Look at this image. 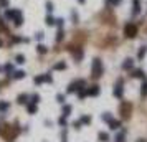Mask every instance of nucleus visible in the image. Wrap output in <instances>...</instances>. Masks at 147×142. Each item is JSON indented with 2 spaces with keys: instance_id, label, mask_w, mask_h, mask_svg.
Segmentation results:
<instances>
[{
  "instance_id": "f257e3e1",
  "label": "nucleus",
  "mask_w": 147,
  "mask_h": 142,
  "mask_svg": "<svg viewBox=\"0 0 147 142\" xmlns=\"http://www.w3.org/2000/svg\"><path fill=\"white\" fill-rule=\"evenodd\" d=\"M5 18H7V20H12L15 26H20L22 23H23V15H22V12L18 10V8L7 10V12H5Z\"/></svg>"
},
{
  "instance_id": "f03ea898",
  "label": "nucleus",
  "mask_w": 147,
  "mask_h": 142,
  "mask_svg": "<svg viewBox=\"0 0 147 142\" xmlns=\"http://www.w3.org/2000/svg\"><path fill=\"white\" fill-rule=\"evenodd\" d=\"M91 74H93V78H101V74H102V63H101V60L99 58H96L94 61H93V65H91Z\"/></svg>"
},
{
  "instance_id": "7ed1b4c3",
  "label": "nucleus",
  "mask_w": 147,
  "mask_h": 142,
  "mask_svg": "<svg viewBox=\"0 0 147 142\" xmlns=\"http://www.w3.org/2000/svg\"><path fill=\"white\" fill-rule=\"evenodd\" d=\"M124 35H126L127 38H134L137 35V25L136 23H127L124 26Z\"/></svg>"
},
{
  "instance_id": "20e7f679",
  "label": "nucleus",
  "mask_w": 147,
  "mask_h": 142,
  "mask_svg": "<svg viewBox=\"0 0 147 142\" xmlns=\"http://www.w3.org/2000/svg\"><path fill=\"white\" fill-rule=\"evenodd\" d=\"M33 81L37 83V84H41V83H53V78H51L50 73H46V74H41V76H35Z\"/></svg>"
},
{
  "instance_id": "39448f33",
  "label": "nucleus",
  "mask_w": 147,
  "mask_h": 142,
  "mask_svg": "<svg viewBox=\"0 0 147 142\" xmlns=\"http://www.w3.org/2000/svg\"><path fill=\"white\" fill-rule=\"evenodd\" d=\"M131 109H132L131 103H122V104H121V114H122V117H129Z\"/></svg>"
},
{
  "instance_id": "423d86ee",
  "label": "nucleus",
  "mask_w": 147,
  "mask_h": 142,
  "mask_svg": "<svg viewBox=\"0 0 147 142\" xmlns=\"http://www.w3.org/2000/svg\"><path fill=\"white\" fill-rule=\"evenodd\" d=\"M122 94H124V91H122V79H119V81H117V84L114 86V96L121 99V97H122Z\"/></svg>"
},
{
  "instance_id": "0eeeda50",
  "label": "nucleus",
  "mask_w": 147,
  "mask_h": 142,
  "mask_svg": "<svg viewBox=\"0 0 147 142\" xmlns=\"http://www.w3.org/2000/svg\"><path fill=\"white\" fill-rule=\"evenodd\" d=\"M99 94V86H91V88H88V96H97Z\"/></svg>"
},
{
  "instance_id": "6e6552de",
  "label": "nucleus",
  "mask_w": 147,
  "mask_h": 142,
  "mask_svg": "<svg viewBox=\"0 0 147 142\" xmlns=\"http://www.w3.org/2000/svg\"><path fill=\"white\" fill-rule=\"evenodd\" d=\"M141 12V0H134V5H132V15H137Z\"/></svg>"
},
{
  "instance_id": "1a4fd4ad",
  "label": "nucleus",
  "mask_w": 147,
  "mask_h": 142,
  "mask_svg": "<svg viewBox=\"0 0 147 142\" xmlns=\"http://www.w3.org/2000/svg\"><path fill=\"white\" fill-rule=\"evenodd\" d=\"M132 66H134V61H132L131 58L124 60V63H122V69H132Z\"/></svg>"
},
{
  "instance_id": "9d476101",
  "label": "nucleus",
  "mask_w": 147,
  "mask_h": 142,
  "mask_svg": "<svg viewBox=\"0 0 147 142\" xmlns=\"http://www.w3.org/2000/svg\"><path fill=\"white\" fill-rule=\"evenodd\" d=\"M124 139H126V132H124V131H119L117 134H116V139H114V142H126Z\"/></svg>"
},
{
  "instance_id": "9b49d317",
  "label": "nucleus",
  "mask_w": 147,
  "mask_h": 142,
  "mask_svg": "<svg viewBox=\"0 0 147 142\" xmlns=\"http://www.w3.org/2000/svg\"><path fill=\"white\" fill-rule=\"evenodd\" d=\"M53 69L55 71H63V69H66V63L65 61H58V63L53 66Z\"/></svg>"
},
{
  "instance_id": "f8f14e48",
  "label": "nucleus",
  "mask_w": 147,
  "mask_h": 142,
  "mask_svg": "<svg viewBox=\"0 0 147 142\" xmlns=\"http://www.w3.org/2000/svg\"><path fill=\"white\" fill-rule=\"evenodd\" d=\"M28 99H30L28 94H20L17 101H18V104H28Z\"/></svg>"
},
{
  "instance_id": "ddd939ff",
  "label": "nucleus",
  "mask_w": 147,
  "mask_h": 142,
  "mask_svg": "<svg viewBox=\"0 0 147 142\" xmlns=\"http://www.w3.org/2000/svg\"><path fill=\"white\" fill-rule=\"evenodd\" d=\"M10 76L13 78V79H23L26 74H25V71H15L13 74H10Z\"/></svg>"
},
{
  "instance_id": "4468645a",
  "label": "nucleus",
  "mask_w": 147,
  "mask_h": 142,
  "mask_svg": "<svg viewBox=\"0 0 147 142\" xmlns=\"http://www.w3.org/2000/svg\"><path fill=\"white\" fill-rule=\"evenodd\" d=\"M109 127L113 131H119V127H121V121H114V119H113V121L109 122Z\"/></svg>"
},
{
  "instance_id": "2eb2a0df",
  "label": "nucleus",
  "mask_w": 147,
  "mask_h": 142,
  "mask_svg": "<svg viewBox=\"0 0 147 142\" xmlns=\"http://www.w3.org/2000/svg\"><path fill=\"white\" fill-rule=\"evenodd\" d=\"M145 55H147V46H141L139 53H137V60H144Z\"/></svg>"
},
{
  "instance_id": "dca6fc26",
  "label": "nucleus",
  "mask_w": 147,
  "mask_h": 142,
  "mask_svg": "<svg viewBox=\"0 0 147 142\" xmlns=\"http://www.w3.org/2000/svg\"><path fill=\"white\" fill-rule=\"evenodd\" d=\"M121 3H122V0H106V5L108 7H117Z\"/></svg>"
},
{
  "instance_id": "f3484780",
  "label": "nucleus",
  "mask_w": 147,
  "mask_h": 142,
  "mask_svg": "<svg viewBox=\"0 0 147 142\" xmlns=\"http://www.w3.org/2000/svg\"><path fill=\"white\" fill-rule=\"evenodd\" d=\"M97 139H99L101 142H108L109 140V134L108 132H99V134H97Z\"/></svg>"
},
{
  "instance_id": "a211bd4d",
  "label": "nucleus",
  "mask_w": 147,
  "mask_h": 142,
  "mask_svg": "<svg viewBox=\"0 0 147 142\" xmlns=\"http://www.w3.org/2000/svg\"><path fill=\"white\" fill-rule=\"evenodd\" d=\"M71 111H73V108H71L69 104H65V106H63V116L68 117L69 114H71Z\"/></svg>"
},
{
  "instance_id": "6ab92c4d",
  "label": "nucleus",
  "mask_w": 147,
  "mask_h": 142,
  "mask_svg": "<svg viewBox=\"0 0 147 142\" xmlns=\"http://www.w3.org/2000/svg\"><path fill=\"white\" fill-rule=\"evenodd\" d=\"M63 38H65V28H58V33H56V41L60 43Z\"/></svg>"
},
{
  "instance_id": "aec40b11",
  "label": "nucleus",
  "mask_w": 147,
  "mask_h": 142,
  "mask_svg": "<svg viewBox=\"0 0 147 142\" xmlns=\"http://www.w3.org/2000/svg\"><path fill=\"white\" fill-rule=\"evenodd\" d=\"M132 76L134 78H142V79H145V73L142 69H136L134 73H132Z\"/></svg>"
},
{
  "instance_id": "412c9836",
  "label": "nucleus",
  "mask_w": 147,
  "mask_h": 142,
  "mask_svg": "<svg viewBox=\"0 0 147 142\" xmlns=\"http://www.w3.org/2000/svg\"><path fill=\"white\" fill-rule=\"evenodd\" d=\"M26 109H28V112H30V114H35V112H37V104L28 103V104H26Z\"/></svg>"
},
{
  "instance_id": "4be33fe9",
  "label": "nucleus",
  "mask_w": 147,
  "mask_h": 142,
  "mask_svg": "<svg viewBox=\"0 0 147 142\" xmlns=\"http://www.w3.org/2000/svg\"><path fill=\"white\" fill-rule=\"evenodd\" d=\"M45 22H46V25H48V26H53V25H56V18H53L51 15H48Z\"/></svg>"
},
{
  "instance_id": "5701e85b",
  "label": "nucleus",
  "mask_w": 147,
  "mask_h": 142,
  "mask_svg": "<svg viewBox=\"0 0 147 142\" xmlns=\"http://www.w3.org/2000/svg\"><path fill=\"white\" fill-rule=\"evenodd\" d=\"M3 69H5V73L8 74V76H10V74L13 73V65H12V63H7V65H5V68H3Z\"/></svg>"
},
{
  "instance_id": "b1692460",
  "label": "nucleus",
  "mask_w": 147,
  "mask_h": 142,
  "mask_svg": "<svg viewBox=\"0 0 147 142\" xmlns=\"http://www.w3.org/2000/svg\"><path fill=\"white\" fill-rule=\"evenodd\" d=\"M101 119H102L104 122H111V121H113V116H111L109 112H104V114L101 116Z\"/></svg>"
},
{
  "instance_id": "393cba45",
  "label": "nucleus",
  "mask_w": 147,
  "mask_h": 142,
  "mask_svg": "<svg viewBox=\"0 0 147 142\" xmlns=\"http://www.w3.org/2000/svg\"><path fill=\"white\" fill-rule=\"evenodd\" d=\"M141 93L144 96H147V79H144V83H142V86H141Z\"/></svg>"
},
{
  "instance_id": "a878e982",
  "label": "nucleus",
  "mask_w": 147,
  "mask_h": 142,
  "mask_svg": "<svg viewBox=\"0 0 147 142\" xmlns=\"http://www.w3.org/2000/svg\"><path fill=\"white\" fill-rule=\"evenodd\" d=\"M15 61H17L18 65H23V63H25V56H23V55H17V56H15Z\"/></svg>"
},
{
  "instance_id": "bb28decb",
  "label": "nucleus",
  "mask_w": 147,
  "mask_h": 142,
  "mask_svg": "<svg viewBox=\"0 0 147 142\" xmlns=\"http://www.w3.org/2000/svg\"><path fill=\"white\" fill-rule=\"evenodd\" d=\"M53 8H55L53 2H51V0H48V2H46V12H48V13H51V12H53Z\"/></svg>"
},
{
  "instance_id": "cd10ccee",
  "label": "nucleus",
  "mask_w": 147,
  "mask_h": 142,
  "mask_svg": "<svg viewBox=\"0 0 147 142\" xmlns=\"http://www.w3.org/2000/svg\"><path fill=\"white\" fill-rule=\"evenodd\" d=\"M30 103H33V104H38V103H40V96H38V94H33L32 97H30Z\"/></svg>"
},
{
  "instance_id": "c85d7f7f",
  "label": "nucleus",
  "mask_w": 147,
  "mask_h": 142,
  "mask_svg": "<svg viewBox=\"0 0 147 142\" xmlns=\"http://www.w3.org/2000/svg\"><path fill=\"white\" fill-rule=\"evenodd\" d=\"M37 51L41 53V55H45V53H46V46H45V45H38V46H37Z\"/></svg>"
},
{
  "instance_id": "c756f323",
  "label": "nucleus",
  "mask_w": 147,
  "mask_h": 142,
  "mask_svg": "<svg viewBox=\"0 0 147 142\" xmlns=\"http://www.w3.org/2000/svg\"><path fill=\"white\" fill-rule=\"evenodd\" d=\"M56 101L60 104H65V94H56Z\"/></svg>"
},
{
  "instance_id": "7c9ffc66",
  "label": "nucleus",
  "mask_w": 147,
  "mask_h": 142,
  "mask_svg": "<svg viewBox=\"0 0 147 142\" xmlns=\"http://www.w3.org/2000/svg\"><path fill=\"white\" fill-rule=\"evenodd\" d=\"M79 121H81L83 124H89V122H91V117H89V116H83Z\"/></svg>"
},
{
  "instance_id": "2f4dec72",
  "label": "nucleus",
  "mask_w": 147,
  "mask_h": 142,
  "mask_svg": "<svg viewBox=\"0 0 147 142\" xmlns=\"http://www.w3.org/2000/svg\"><path fill=\"white\" fill-rule=\"evenodd\" d=\"M81 126H83L81 121H74V122H73V127H74V129H81Z\"/></svg>"
},
{
  "instance_id": "473e14b6",
  "label": "nucleus",
  "mask_w": 147,
  "mask_h": 142,
  "mask_svg": "<svg viewBox=\"0 0 147 142\" xmlns=\"http://www.w3.org/2000/svg\"><path fill=\"white\" fill-rule=\"evenodd\" d=\"M58 124H60V126H66V117L61 116L60 119H58Z\"/></svg>"
},
{
  "instance_id": "72a5a7b5",
  "label": "nucleus",
  "mask_w": 147,
  "mask_h": 142,
  "mask_svg": "<svg viewBox=\"0 0 147 142\" xmlns=\"http://www.w3.org/2000/svg\"><path fill=\"white\" fill-rule=\"evenodd\" d=\"M8 106H10L8 103H0V111H7V109H8Z\"/></svg>"
},
{
  "instance_id": "f704fd0d",
  "label": "nucleus",
  "mask_w": 147,
  "mask_h": 142,
  "mask_svg": "<svg viewBox=\"0 0 147 142\" xmlns=\"http://www.w3.org/2000/svg\"><path fill=\"white\" fill-rule=\"evenodd\" d=\"M8 7V0H0V8H7Z\"/></svg>"
},
{
  "instance_id": "c9c22d12",
  "label": "nucleus",
  "mask_w": 147,
  "mask_h": 142,
  "mask_svg": "<svg viewBox=\"0 0 147 142\" xmlns=\"http://www.w3.org/2000/svg\"><path fill=\"white\" fill-rule=\"evenodd\" d=\"M43 37H45V35H43V32L35 33V40H43Z\"/></svg>"
},
{
  "instance_id": "e433bc0d",
  "label": "nucleus",
  "mask_w": 147,
  "mask_h": 142,
  "mask_svg": "<svg viewBox=\"0 0 147 142\" xmlns=\"http://www.w3.org/2000/svg\"><path fill=\"white\" fill-rule=\"evenodd\" d=\"M63 18H56V25H58V28H63Z\"/></svg>"
},
{
  "instance_id": "4c0bfd02",
  "label": "nucleus",
  "mask_w": 147,
  "mask_h": 142,
  "mask_svg": "<svg viewBox=\"0 0 147 142\" xmlns=\"http://www.w3.org/2000/svg\"><path fill=\"white\" fill-rule=\"evenodd\" d=\"M0 32H5V23H3L2 17H0Z\"/></svg>"
},
{
  "instance_id": "58836bf2",
  "label": "nucleus",
  "mask_w": 147,
  "mask_h": 142,
  "mask_svg": "<svg viewBox=\"0 0 147 142\" xmlns=\"http://www.w3.org/2000/svg\"><path fill=\"white\" fill-rule=\"evenodd\" d=\"M71 18H73V23H78V15H76V12L71 13Z\"/></svg>"
},
{
  "instance_id": "ea45409f",
  "label": "nucleus",
  "mask_w": 147,
  "mask_h": 142,
  "mask_svg": "<svg viewBox=\"0 0 147 142\" xmlns=\"http://www.w3.org/2000/svg\"><path fill=\"white\" fill-rule=\"evenodd\" d=\"M78 2H79V3H84V2H86V0H78Z\"/></svg>"
},
{
  "instance_id": "a19ab883",
  "label": "nucleus",
  "mask_w": 147,
  "mask_h": 142,
  "mask_svg": "<svg viewBox=\"0 0 147 142\" xmlns=\"http://www.w3.org/2000/svg\"><path fill=\"white\" fill-rule=\"evenodd\" d=\"M3 46V41H2V40H0V48H2Z\"/></svg>"
},
{
  "instance_id": "79ce46f5",
  "label": "nucleus",
  "mask_w": 147,
  "mask_h": 142,
  "mask_svg": "<svg viewBox=\"0 0 147 142\" xmlns=\"http://www.w3.org/2000/svg\"><path fill=\"white\" fill-rule=\"evenodd\" d=\"M139 142H142V140H139ZM144 142H145V140H144Z\"/></svg>"
},
{
  "instance_id": "37998d69",
  "label": "nucleus",
  "mask_w": 147,
  "mask_h": 142,
  "mask_svg": "<svg viewBox=\"0 0 147 142\" xmlns=\"http://www.w3.org/2000/svg\"><path fill=\"white\" fill-rule=\"evenodd\" d=\"M0 71H2V68H0Z\"/></svg>"
}]
</instances>
